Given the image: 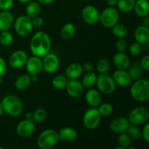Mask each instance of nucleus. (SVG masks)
Wrapping results in <instances>:
<instances>
[{
	"label": "nucleus",
	"mask_w": 149,
	"mask_h": 149,
	"mask_svg": "<svg viewBox=\"0 0 149 149\" xmlns=\"http://www.w3.org/2000/svg\"><path fill=\"white\" fill-rule=\"evenodd\" d=\"M51 39L45 31L36 32L30 42V50L32 55L42 58L50 52Z\"/></svg>",
	"instance_id": "nucleus-1"
},
{
	"label": "nucleus",
	"mask_w": 149,
	"mask_h": 149,
	"mask_svg": "<svg viewBox=\"0 0 149 149\" xmlns=\"http://www.w3.org/2000/svg\"><path fill=\"white\" fill-rule=\"evenodd\" d=\"M132 98L138 102H146L149 99V81L145 79L135 80L130 88Z\"/></svg>",
	"instance_id": "nucleus-2"
},
{
	"label": "nucleus",
	"mask_w": 149,
	"mask_h": 149,
	"mask_svg": "<svg viewBox=\"0 0 149 149\" xmlns=\"http://www.w3.org/2000/svg\"><path fill=\"white\" fill-rule=\"evenodd\" d=\"M4 111L9 116H18L23 111V103L21 100L15 95H8L4 97L1 101Z\"/></svg>",
	"instance_id": "nucleus-3"
},
{
	"label": "nucleus",
	"mask_w": 149,
	"mask_h": 149,
	"mask_svg": "<svg viewBox=\"0 0 149 149\" xmlns=\"http://www.w3.org/2000/svg\"><path fill=\"white\" fill-rule=\"evenodd\" d=\"M60 141L58 132L52 129H47L42 131L37 138V145L41 149L53 148Z\"/></svg>",
	"instance_id": "nucleus-4"
},
{
	"label": "nucleus",
	"mask_w": 149,
	"mask_h": 149,
	"mask_svg": "<svg viewBox=\"0 0 149 149\" xmlns=\"http://www.w3.org/2000/svg\"><path fill=\"white\" fill-rule=\"evenodd\" d=\"M15 31L17 35L22 37L29 36L33 31V26L31 18L27 15H20L14 20Z\"/></svg>",
	"instance_id": "nucleus-5"
},
{
	"label": "nucleus",
	"mask_w": 149,
	"mask_h": 149,
	"mask_svg": "<svg viewBox=\"0 0 149 149\" xmlns=\"http://www.w3.org/2000/svg\"><path fill=\"white\" fill-rule=\"evenodd\" d=\"M119 20V10L114 7H109L104 9L100 14L99 21L104 27L111 29Z\"/></svg>",
	"instance_id": "nucleus-6"
},
{
	"label": "nucleus",
	"mask_w": 149,
	"mask_h": 149,
	"mask_svg": "<svg viewBox=\"0 0 149 149\" xmlns=\"http://www.w3.org/2000/svg\"><path fill=\"white\" fill-rule=\"evenodd\" d=\"M96 85L97 90L105 95L112 94L116 90V84L111 76L107 73L100 74L97 77Z\"/></svg>",
	"instance_id": "nucleus-7"
},
{
	"label": "nucleus",
	"mask_w": 149,
	"mask_h": 149,
	"mask_svg": "<svg viewBox=\"0 0 149 149\" xmlns=\"http://www.w3.org/2000/svg\"><path fill=\"white\" fill-rule=\"evenodd\" d=\"M149 119V110L147 107L139 106L134 108L130 112L128 120L130 124L135 125H144Z\"/></svg>",
	"instance_id": "nucleus-8"
},
{
	"label": "nucleus",
	"mask_w": 149,
	"mask_h": 149,
	"mask_svg": "<svg viewBox=\"0 0 149 149\" xmlns=\"http://www.w3.org/2000/svg\"><path fill=\"white\" fill-rule=\"evenodd\" d=\"M101 117L97 108L90 107L83 115V125L87 129L95 130L100 125Z\"/></svg>",
	"instance_id": "nucleus-9"
},
{
	"label": "nucleus",
	"mask_w": 149,
	"mask_h": 149,
	"mask_svg": "<svg viewBox=\"0 0 149 149\" xmlns=\"http://www.w3.org/2000/svg\"><path fill=\"white\" fill-rule=\"evenodd\" d=\"M59 65V58L55 54L49 52L43 57L42 67L45 72L48 74H53L58 71Z\"/></svg>",
	"instance_id": "nucleus-10"
},
{
	"label": "nucleus",
	"mask_w": 149,
	"mask_h": 149,
	"mask_svg": "<svg viewBox=\"0 0 149 149\" xmlns=\"http://www.w3.org/2000/svg\"><path fill=\"white\" fill-rule=\"evenodd\" d=\"M28 58V54L24 50L18 49L10 55L9 58V64L13 68L18 69L26 65Z\"/></svg>",
	"instance_id": "nucleus-11"
},
{
	"label": "nucleus",
	"mask_w": 149,
	"mask_h": 149,
	"mask_svg": "<svg viewBox=\"0 0 149 149\" xmlns=\"http://www.w3.org/2000/svg\"><path fill=\"white\" fill-rule=\"evenodd\" d=\"M81 17L87 24L94 25L99 22L100 13L95 6L87 5L81 11Z\"/></svg>",
	"instance_id": "nucleus-12"
},
{
	"label": "nucleus",
	"mask_w": 149,
	"mask_h": 149,
	"mask_svg": "<svg viewBox=\"0 0 149 149\" xmlns=\"http://www.w3.org/2000/svg\"><path fill=\"white\" fill-rule=\"evenodd\" d=\"M34 122L29 119H24L17 124L16 127V132L17 135L23 138H29L35 132Z\"/></svg>",
	"instance_id": "nucleus-13"
},
{
	"label": "nucleus",
	"mask_w": 149,
	"mask_h": 149,
	"mask_svg": "<svg viewBox=\"0 0 149 149\" xmlns=\"http://www.w3.org/2000/svg\"><path fill=\"white\" fill-rule=\"evenodd\" d=\"M111 77L115 84L120 87H129L132 81L129 73L124 69H116Z\"/></svg>",
	"instance_id": "nucleus-14"
},
{
	"label": "nucleus",
	"mask_w": 149,
	"mask_h": 149,
	"mask_svg": "<svg viewBox=\"0 0 149 149\" xmlns=\"http://www.w3.org/2000/svg\"><path fill=\"white\" fill-rule=\"evenodd\" d=\"M65 88L67 94L73 98L79 97L82 95L83 91H84V87H83L81 81H79L77 79L68 80V82H67Z\"/></svg>",
	"instance_id": "nucleus-15"
},
{
	"label": "nucleus",
	"mask_w": 149,
	"mask_h": 149,
	"mask_svg": "<svg viewBox=\"0 0 149 149\" xmlns=\"http://www.w3.org/2000/svg\"><path fill=\"white\" fill-rule=\"evenodd\" d=\"M25 65H26V71L29 75H33V74L39 75L41 71L43 70L42 60L41 59V58L35 55L28 58L27 62Z\"/></svg>",
	"instance_id": "nucleus-16"
},
{
	"label": "nucleus",
	"mask_w": 149,
	"mask_h": 149,
	"mask_svg": "<svg viewBox=\"0 0 149 149\" xmlns=\"http://www.w3.org/2000/svg\"><path fill=\"white\" fill-rule=\"evenodd\" d=\"M130 125V122L127 118L125 117H117L111 122L109 128L111 131L113 133L120 134L122 132H126L127 128Z\"/></svg>",
	"instance_id": "nucleus-17"
},
{
	"label": "nucleus",
	"mask_w": 149,
	"mask_h": 149,
	"mask_svg": "<svg viewBox=\"0 0 149 149\" xmlns=\"http://www.w3.org/2000/svg\"><path fill=\"white\" fill-rule=\"evenodd\" d=\"M113 63L116 69H127L130 65V58L125 52H117L113 58Z\"/></svg>",
	"instance_id": "nucleus-18"
},
{
	"label": "nucleus",
	"mask_w": 149,
	"mask_h": 149,
	"mask_svg": "<svg viewBox=\"0 0 149 149\" xmlns=\"http://www.w3.org/2000/svg\"><path fill=\"white\" fill-rule=\"evenodd\" d=\"M85 100L87 104L93 108H97L102 102L100 92L92 88L89 89L86 93Z\"/></svg>",
	"instance_id": "nucleus-19"
},
{
	"label": "nucleus",
	"mask_w": 149,
	"mask_h": 149,
	"mask_svg": "<svg viewBox=\"0 0 149 149\" xmlns=\"http://www.w3.org/2000/svg\"><path fill=\"white\" fill-rule=\"evenodd\" d=\"M14 16L9 10L0 13V31H9L14 23Z\"/></svg>",
	"instance_id": "nucleus-20"
},
{
	"label": "nucleus",
	"mask_w": 149,
	"mask_h": 149,
	"mask_svg": "<svg viewBox=\"0 0 149 149\" xmlns=\"http://www.w3.org/2000/svg\"><path fill=\"white\" fill-rule=\"evenodd\" d=\"M135 42L141 45H146L149 42V29L142 25L136 28L134 33Z\"/></svg>",
	"instance_id": "nucleus-21"
},
{
	"label": "nucleus",
	"mask_w": 149,
	"mask_h": 149,
	"mask_svg": "<svg viewBox=\"0 0 149 149\" xmlns=\"http://www.w3.org/2000/svg\"><path fill=\"white\" fill-rule=\"evenodd\" d=\"M83 71H84L81 64L79 63H73L65 68V77L69 79H76L81 77Z\"/></svg>",
	"instance_id": "nucleus-22"
},
{
	"label": "nucleus",
	"mask_w": 149,
	"mask_h": 149,
	"mask_svg": "<svg viewBox=\"0 0 149 149\" xmlns=\"http://www.w3.org/2000/svg\"><path fill=\"white\" fill-rule=\"evenodd\" d=\"M58 132L60 141H67V142L74 141L78 136L77 130L70 127H65L62 128Z\"/></svg>",
	"instance_id": "nucleus-23"
},
{
	"label": "nucleus",
	"mask_w": 149,
	"mask_h": 149,
	"mask_svg": "<svg viewBox=\"0 0 149 149\" xmlns=\"http://www.w3.org/2000/svg\"><path fill=\"white\" fill-rule=\"evenodd\" d=\"M135 14L141 17L148 16L149 14V2L148 0H135L133 8Z\"/></svg>",
	"instance_id": "nucleus-24"
},
{
	"label": "nucleus",
	"mask_w": 149,
	"mask_h": 149,
	"mask_svg": "<svg viewBox=\"0 0 149 149\" xmlns=\"http://www.w3.org/2000/svg\"><path fill=\"white\" fill-rule=\"evenodd\" d=\"M128 68H129V69H128L127 72L129 73L132 80L135 81V80L139 79L142 77L143 72L144 70L140 65V63H133L132 65H130Z\"/></svg>",
	"instance_id": "nucleus-25"
},
{
	"label": "nucleus",
	"mask_w": 149,
	"mask_h": 149,
	"mask_svg": "<svg viewBox=\"0 0 149 149\" xmlns=\"http://www.w3.org/2000/svg\"><path fill=\"white\" fill-rule=\"evenodd\" d=\"M31 76L29 74H23L16 79L15 81V87L19 90H26L31 83Z\"/></svg>",
	"instance_id": "nucleus-26"
},
{
	"label": "nucleus",
	"mask_w": 149,
	"mask_h": 149,
	"mask_svg": "<svg viewBox=\"0 0 149 149\" xmlns=\"http://www.w3.org/2000/svg\"><path fill=\"white\" fill-rule=\"evenodd\" d=\"M97 77V74L93 71L86 73V74L83 77L81 81L83 87L86 89H90L94 87L96 84Z\"/></svg>",
	"instance_id": "nucleus-27"
},
{
	"label": "nucleus",
	"mask_w": 149,
	"mask_h": 149,
	"mask_svg": "<svg viewBox=\"0 0 149 149\" xmlns=\"http://www.w3.org/2000/svg\"><path fill=\"white\" fill-rule=\"evenodd\" d=\"M26 15L31 18L39 15L41 13V6L39 2L31 1L28 3L26 7Z\"/></svg>",
	"instance_id": "nucleus-28"
},
{
	"label": "nucleus",
	"mask_w": 149,
	"mask_h": 149,
	"mask_svg": "<svg viewBox=\"0 0 149 149\" xmlns=\"http://www.w3.org/2000/svg\"><path fill=\"white\" fill-rule=\"evenodd\" d=\"M76 32L75 26L71 23H68L64 25L61 31V36L65 40L72 39Z\"/></svg>",
	"instance_id": "nucleus-29"
},
{
	"label": "nucleus",
	"mask_w": 149,
	"mask_h": 149,
	"mask_svg": "<svg viewBox=\"0 0 149 149\" xmlns=\"http://www.w3.org/2000/svg\"><path fill=\"white\" fill-rule=\"evenodd\" d=\"M135 0H118L117 10L125 13H130L133 10Z\"/></svg>",
	"instance_id": "nucleus-30"
},
{
	"label": "nucleus",
	"mask_w": 149,
	"mask_h": 149,
	"mask_svg": "<svg viewBox=\"0 0 149 149\" xmlns=\"http://www.w3.org/2000/svg\"><path fill=\"white\" fill-rule=\"evenodd\" d=\"M112 33L118 39L125 38L128 34V29L125 24L116 23L113 27L111 28Z\"/></svg>",
	"instance_id": "nucleus-31"
},
{
	"label": "nucleus",
	"mask_w": 149,
	"mask_h": 149,
	"mask_svg": "<svg viewBox=\"0 0 149 149\" xmlns=\"http://www.w3.org/2000/svg\"><path fill=\"white\" fill-rule=\"evenodd\" d=\"M68 82V78L63 75H58L52 80V85L54 88L57 90H62L66 86Z\"/></svg>",
	"instance_id": "nucleus-32"
},
{
	"label": "nucleus",
	"mask_w": 149,
	"mask_h": 149,
	"mask_svg": "<svg viewBox=\"0 0 149 149\" xmlns=\"http://www.w3.org/2000/svg\"><path fill=\"white\" fill-rule=\"evenodd\" d=\"M126 132L129 135L131 139L134 140V141H138L142 138V132H141V129L138 127V125L130 124L129 127L127 130Z\"/></svg>",
	"instance_id": "nucleus-33"
},
{
	"label": "nucleus",
	"mask_w": 149,
	"mask_h": 149,
	"mask_svg": "<svg viewBox=\"0 0 149 149\" xmlns=\"http://www.w3.org/2000/svg\"><path fill=\"white\" fill-rule=\"evenodd\" d=\"M13 35L9 31H3L0 33V44L4 47H8L13 44Z\"/></svg>",
	"instance_id": "nucleus-34"
},
{
	"label": "nucleus",
	"mask_w": 149,
	"mask_h": 149,
	"mask_svg": "<svg viewBox=\"0 0 149 149\" xmlns=\"http://www.w3.org/2000/svg\"><path fill=\"white\" fill-rule=\"evenodd\" d=\"M117 143L119 146L126 149L132 144V139L126 132H124L119 134V137L117 138Z\"/></svg>",
	"instance_id": "nucleus-35"
},
{
	"label": "nucleus",
	"mask_w": 149,
	"mask_h": 149,
	"mask_svg": "<svg viewBox=\"0 0 149 149\" xmlns=\"http://www.w3.org/2000/svg\"><path fill=\"white\" fill-rule=\"evenodd\" d=\"M99 113L101 116H109L113 112V107L111 104L109 103H100L97 107Z\"/></svg>",
	"instance_id": "nucleus-36"
},
{
	"label": "nucleus",
	"mask_w": 149,
	"mask_h": 149,
	"mask_svg": "<svg viewBox=\"0 0 149 149\" xmlns=\"http://www.w3.org/2000/svg\"><path fill=\"white\" fill-rule=\"evenodd\" d=\"M47 117V112L45 109L39 108L36 110L34 111L33 113V117H32V121L36 123H40V122H44Z\"/></svg>",
	"instance_id": "nucleus-37"
},
{
	"label": "nucleus",
	"mask_w": 149,
	"mask_h": 149,
	"mask_svg": "<svg viewBox=\"0 0 149 149\" xmlns=\"http://www.w3.org/2000/svg\"><path fill=\"white\" fill-rule=\"evenodd\" d=\"M96 68H97V71L99 74L107 73L110 68V62L105 58L100 59L97 61Z\"/></svg>",
	"instance_id": "nucleus-38"
},
{
	"label": "nucleus",
	"mask_w": 149,
	"mask_h": 149,
	"mask_svg": "<svg viewBox=\"0 0 149 149\" xmlns=\"http://www.w3.org/2000/svg\"><path fill=\"white\" fill-rule=\"evenodd\" d=\"M142 45L138 43L137 42H134V43H132V45L130 46V55H132V56L136 57L140 55L141 54V52H142Z\"/></svg>",
	"instance_id": "nucleus-39"
},
{
	"label": "nucleus",
	"mask_w": 149,
	"mask_h": 149,
	"mask_svg": "<svg viewBox=\"0 0 149 149\" xmlns=\"http://www.w3.org/2000/svg\"><path fill=\"white\" fill-rule=\"evenodd\" d=\"M14 4L13 0H0V10L1 11L10 10Z\"/></svg>",
	"instance_id": "nucleus-40"
},
{
	"label": "nucleus",
	"mask_w": 149,
	"mask_h": 149,
	"mask_svg": "<svg viewBox=\"0 0 149 149\" xmlns=\"http://www.w3.org/2000/svg\"><path fill=\"white\" fill-rule=\"evenodd\" d=\"M127 42L124 38L119 39L116 42V49L117 52H125L127 49Z\"/></svg>",
	"instance_id": "nucleus-41"
},
{
	"label": "nucleus",
	"mask_w": 149,
	"mask_h": 149,
	"mask_svg": "<svg viewBox=\"0 0 149 149\" xmlns=\"http://www.w3.org/2000/svg\"><path fill=\"white\" fill-rule=\"evenodd\" d=\"M31 21L33 26L35 28H40L44 25V19L39 15L31 18Z\"/></svg>",
	"instance_id": "nucleus-42"
},
{
	"label": "nucleus",
	"mask_w": 149,
	"mask_h": 149,
	"mask_svg": "<svg viewBox=\"0 0 149 149\" xmlns=\"http://www.w3.org/2000/svg\"><path fill=\"white\" fill-rule=\"evenodd\" d=\"M140 65H141L144 71H148L149 70V55H146L141 58V61L140 62Z\"/></svg>",
	"instance_id": "nucleus-43"
},
{
	"label": "nucleus",
	"mask_w": 149,
	"mask_h": 149,
	"mask_svg": "<svg viewBox=\"0 0 149 149\" xmlns=\"http://www.w3.org/2000/svg\"><path fill=\"white\" fill-rule=\"evenodd\" d=\"M143 128L142 131V138H143L144 141L146 143L149 142V123L146 122L144 124Z\"/></svg>",
	"instance_id": "nucleus-44"
},
{
	"label": "nucleus",
	"mask_w": 149,
	"mask_h": 149,
	"mask_svg": "<svg viewBox=\"0 0 149 149\" xmlns=\"http://www.w3.org/2000/svg\"><path fill=\"white\" fill-rule=\"evenodd\" d=\"M7 71V64L4 58L0 57V77H3Z\"/></svg>",
	"instance_id": "nucleus-45"
},
{
	"label": "nucleus",
	"mask_w": 149,
	"mask_h": 149,
	"mask_svg": "<svg viewBox=\"0 0 149 149\" xmlns=\"http://www.w3.org/2000/svg\"><path fill=\"white\" fill-rule=\"evenodd\" d=\"M82 67H83V71H85L86 73L91 72V71H93V69H94L93 64L90 63L89 62L85 63L82 65Z\"/></svg>",
	"instance_id": "nucleus-46"
},
{
	"label": "nucleus",
	"mask_w": 149,
	"mask_h": 149,
	"mask_svg": "<svg viewBox=\"0 0 149 149\" xmlns=\"http://www.w3.org/2000/svg\"><path fill=\"white\" fill-rule=\"evenodd\" d=\"M118 3V0H106V4L109 7H116Z\"/></svg>",
	"instance_id": "nucleus-47"
},
{
	"label": "nucleus",
	"mask_w": 149,
	"mask_h": 149,
	"mask_svg": "<svg viewBox=\"0 0 149 149\" xmlns=\"http://www.w3.org/2000/svg\"><path fill=\"white\" fill-rule=\"evenodd\" d=\"M38 2L43 4H49L53 2L55 0H37Z\"/></svg>",
	"instance_id": "nucleus-48"
},
{
	"label": "nucleus",
	"mask_w": 149,
	"mask_h": 149,
	"mask_svg": "<svg viewBox=\"0 0 149 149\" xmlns=\"http://www.w3.org/2000/svg\"><path fill=\"white\" fill-rule=\"evenodd\" d=\"M30 76H31V81H33V82H36V81L39 80V75L33 74V75H30Z\"/></svg>",
	"instance_id": "nucleus-49"
},
{
	"label": "nucleus",
	"mask_w": 149,
	"mask_h": 149,
	"mask_svg": "<svg viewBox=\"0 0 149 149\" xmlns=\"http://www.w3.org/2000/svg\"><path fill=\"white\" fill-rule=\"evenodd\" d=\"M26 119H29V120H32V117H33V113L31 111L27 112L26 113Z\"/></svg>",
	"instance_id": "nucleus-50"
},
{
	"label": "nucleus",
	"mask_w": 149,
	"mask_h": 149,
	"mask_svg": "<svg viewBox=\"0 0 149 149\" xmlns=\"http://www.w3.org/2000/svg\"><path fill=\"white\" fill-rule=\"evenodd\" d=\"M143 25L144 26H147V27H148L149 26V18H148V16H146V17H143Z\"/></svg>",
	"instance_id": "nucleus-51"
},
{
	"label": "nucleus",
	"mask_w": 149,
	"mask_h": 149,
	"mask_svg": "<svg viewBox=\"0 0 149 149\" xmlns=\"http://www.w3.org/2000/svg\"><path fill=\"white\" fill-rule=\"evenodd\" d=\"M4 109H3V106H2V104H1V103L0 102V117H1V116L3 115V113H4Z\"/></svg>",
	"instance_id": "nucleus-52"
},
{
	"label": "nucleus",
	"mask_w": 149,
	"mask_h": 149,
	"mask_svg": "<svg viewBox=\"0 0 149 149\" xmlns=\"http://www.w3.org/2000/svg\"><path fill=\"white\" fill-rule=\"evenodd\" d=\"M17 1H18L19 2H20V3H23V4H26V3H29V2H30V1H33V0H17Z\"/></svg>",
	"instance_id": "nucleus-53"
},
{
	"label": "nucleus",
	"mask_w": 149,
	"mask_h": 149,
	"mask_svg": "<svg viewBox=\"0 0 149 149\" xmlns=\"http://www.w3.org/2000/svg\"><path fill=\"white\" fill-rule=\"evenodd\" d=\"M3 83V79H2V77H0V85H1V84Z\"/></svg>",
	"instance_id": "nucleus-54"
},
{
	"label": "nucleus",
	"mask_w": 149,
	"mask_h": 149,
	"mask_svg": "<svg viewBox=\"0 0 149 149\" xmlns=\"http://www.w3.org/2000/svg\"><path fill=\"white\" fill-rule=\"evenodd\" d=\"M0 149H4V147H2V146H0Z\"/></svg>",
	"instance_id": "nucleus-55"
}]
</instances>
